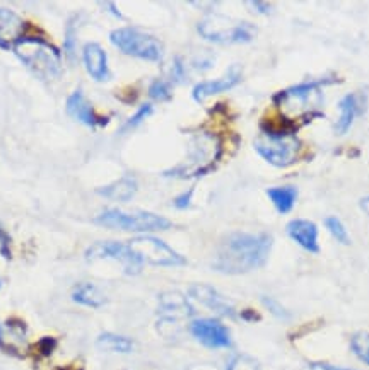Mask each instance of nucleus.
I'll return each mask as SVG.
<instances>
[{"mask_svg": "<svg viewBox=\"0 0 369 370\" xmlns=\"http://www.w3.org/2000/svg\"><path fill=\"white\" fill-rule=\"evenodd\" d=\"M359 207H360V210H363L364 213H366V215H369V195L364 196V198H360Z\"/></svg>", "mask_w": 369, "mask_h": 370, "instance_id": "36", "label": "nucleus"}, {"mask_svg": "<svg viewBox=\"0 0 369 370\" xmlns=\"http://www.w3.org/2000/svg\"><path fill=\"white\" fill-rule=\"evenodd\" d=\"M14 53L41 81H52L60 75V52L41 38H23L14 46Z\"/></svg>", "mask_w": 369, "mask_h": 370, "instance_id": "5", "label": "nucleus"}, {"mask_svg": "<svg viewBox=\"0 0 369 370\" xmlns=\"http://www.w3.org/2000/svg\"><path fill=\"white\" fill-rule=\"evenodd\" d=\"M149 96L154 101H170L171 96H173V91H171L170 82L163 81V79H156L149 87Z\"/></svg>", "mask_w": 369, "mask_h": 370, "instance_id": "27", "label": "nucleus"}, {"mask_svg": "<svg viewBox=\"0 0 369 370\" xmlns=\"http://www.w3.org/2000/svg\"><path fill=\"white\" fill-rule=\"evenodd\" d=\"M351 348L359 360H363L364 364L369 365V333L360 331V333H356L352 336Z\"/></svg>", "mask_w": 369, "mask_h": 370, "instance_id": "25", "label": "nucleus"}, {"mask_svg": "<svg viewBox=\"0 0 369 370\" xmlns=\"http://www.w3.org/2000/svg\"><path fill=\"white\" fill-rule=\"evenodd\" d=\"M110 41L121 53L145 62H159L163 58V43L156 36L137 28H119L111 31Z\"/></svg>", "mask_w": 369, "mask_h": 370, "instance_id": "8", "label": "nucleus"}, {"mask_svg": "<svg viewBox=\"0 0 369 370\" xmlns=\"http://www.w3.org/2000/svg\"><path fill=\"white\" fill-rule=\"evenodd\" d=\"M137 190V181L130 178V176H123V178L113 181V183L106 184V186L98 188L96 193L113 201H128L136 196Z\"/></svg>", "mask_w": 369, "mask_h": 370, "instance_id": "20", "label": "nucleus"}, {"mask_svg": "<svg viewBox=\"0 0 369 370\" xmlns=\"http://www.w3.org/2000/svg\"><path fill=\"white\" fill-rule=\"evenodd\" d=\"M251 7H255V12H258V14H272L274 12V6L268 2H258V0H251L248 2Z\"/></svg>", "mask_w": 369, "mask_h": 370, "instance_id": "34", "label": "nucleus"}, {"mask_svg": "<svg viewBox=\"0 0 369 370\" xmlns=\"http://www.w3.org/2000/svg\"><path fill=\"white\" fill-rule=\"evenodd\" d=\"M262 133L255 138L253 147L263 161L274 167H289L297 162L303 144L294 130L287 127H274L270 123L260 125Z\"/></svg>", "mask_w": 369, "mask_h": 370, "instance_id": "3", "label": "nucleus"}, {"mask_svg": "<svg viewBox=\"0 0 369 370\" xmlns=\"http://www.w3.org/2000/svg\"><path fill=\"white\" fill-rule=\"evenodd\" d=\"M309 369H312V370H354V369H347V367H337V365L323 364V361H316V364H309Z\"/></svg>", "mask_w": 369, "mask_h": 370, "instance_id": "35", "label": "nucleus"}, {"mask_svg": "<svg viewBox=\"0 0 369 370\" xmlns=\"http://www.w3.org/2000/svg\"><path fill=\"white\" fill-rule=\"evenodd\" d=\"M197 31L204 40L219 45L248 43L257 35V29L251 24L245 23V21H234L221 14H211L200 21Z\"/></svg>", "mask_w": 369, "mask_h": 370, "instance_id": "7", "label": "nucleus"}, {"mask_svg": "<svg viewBox=\"0 0 369 370\" xmlns=\"http://www.w3.org/2000/svg\"><path fill=\"white\" fill-rule=\"evenodd\" d=\"M222 155V145L219 138L209 132L197 133L188 149L187 157L182 164L175 166L173 169L165 171L167 178H199V176L209 174L217 167Z\"/></svg>", "mask_w": 369, "mask_h": 370, "instance_id": "4", "label": "nucleus"}, {"mask_svg": "<svg viewBox=\"0 0 369 370\" xmlns=\"http://www.w3.org/2000/svg\"><path fill=\"white\" fill-rule=\"evenodd\" d=\"M190 331L197 342L207 348H229L233 344L229 330L217 319H195Z\"/></svg>", "mask_w": 369, "mask_h": 370, "instance_id": "11", "label": "nucleus"}, {"mask_svg": "<svg viewBox=\"0 0 369 370\" xmlns=\"http://www.w3.org/2000/svg\"><path fill=\"white\" fill-rule=\"evenodd\" d=\"M272 235L265 232H233L226 235L214 254L212 268L224 275H243L263 267L272 250Z\"/></svg>", "mask_w": 369, "mask_h": 370, "instance_id": "1", "label": "nucleus"}, {"mask_svg": "<svg viewBox=\"0 0 369 370\" xmlns=\"http://www.w3.org/2000/svg\"><path fill=\"white\" fill-rule=\"evenodd\" d=\"M190 297L207 307V309L219 314V316H226V318L236 316V309H234V305L231 304L222 293H219L216 288L211 287V285H204V284L192 285Z\"/></svg>", "mask_w": 369, "mask_h": 370, "instance_id": "13", "label": "nucleus"}, {"mask_svg": "<svg viewBox=\"0 0 369 370\" xmlns=\"http://www.w3.org/2000/svg\"><path fill=\"white\" fill-rule=\"evenodd\" d=\"M0 287H2V279H0Z\"/></svg>", "mask_w": 369, "mask_h": 370, "instance_id": "38", "label": "nucleus"}, {"mask_svg": "<svg viewBox=\"0 0 369 370\" xmlns=\"http://www.w3.org/2000/svg\"><path fill=\"white\" fill-rule=\"evenodd\" d=\"M360 111L363 109H360V99L358 94L351 92V94L343 96L341 103H338V118L334 125L335 133L337 135H346L352 128V125H354L356 118H358Z\"/></svg>", "mask_w": 369, "mask_h": 370, "instance_id": "19", "label": "nucleus"}, {"mask_svg": "<svg viewBox=\"0 0 369 370\" xmlns=\"http://www.w3.org/2000/svg\"><path fill=\"white\" fill-rule=\"evenodd\" d=\"M262 302H263V305H265L267 309H268V313L274 314L275 318H279V319H289V318H291V314H289V310L286 309V307L280 304L279 301H275V298L262 297Z\"/></svg>", "mask_w": 369, "mask_h": 370, "instance_id": "30", "label": "nucleus"}, {"mask_svg": "<svg viewBox=\"0 0 369 370\" xmlns=\"http://www.w3.org/2000/svg\"><path fill=\"white\" fill-rule=\"evenodd\" d=\"M194 193H195V188H190V190H187L182 195H178L176 198L173 200V205L175 208L178 210H187L192 207V200H194Z\"/></svg>", "mask_w": 369, "mask_h": 370, "instance_id": "31", "label": "nucleus"}, {"mask_svg": "<svg viewBox=\"0 0 369 370\" xmlns=\"http://www.w3.org/2000/svg\"><path fill=\"white\" fill-rule=\"evenodd\" d=\"M228 370H262L260 364L250 355H236L228 364Z\"/></svg>", "mask_w": 369, "mask_h": 370, "instance_id": "28", "label": "nucleus"}, {"mask_svg": "<svg viewBox=\"0 0 369 370\" xmlns=\"http://www.w3.org/2000/svg\"><path fill=\"white\" fill-rule=\"evenodd\" d=\"M171 77H173L175 82H184V77H187V72H184V64L182 58L176 57L173 62V69H171Z\"/></svg>", "mask_w": 369, "mask_h": 370, "instance_id": "33", "label": "nucleus"}, {"mask_svg": "<svg viewBox=\"0 0 369 370\" xmlns=\"http://www.w3.org/2000/svg\"><path fill=\"white\" fill-rule=\"evenodd\" d=\"M268 200L277 208L280 215L292 212L297 200V188L291 186V184H284V186H274L267 190Z\"/></svg>", "mask_w": 369, "mask_h": 370, "instance_id": "21", "label": "nucleus"}, {"mask_svg": "<svg viewBox=\"0 0 369 370\" xmlns=\"http://www.w3.org/2000/svg\"><path fill=\"white\" fill-rule=\"evenodd\" d=\"M82 60L87 74L94 81L104 82L110 79V69H108V55L101 45L87 43L82 50Z\"/></svg>", "mask_w": 369, "mask_h": 370, "instance_id": "18", "label": "nucleus"}, {"mask_svg": "<svg viewBox=\"0 0 369 370\" xmlns=\"http://www.w3.org/2000/svg\"><path fill=\"white\" fill-rule=\"evenodd\" d=\"M130 250L136 253L142 264L149 263L154 267H183L187 259L182 254L176 253L173 247L167 246L161 239L153 235H141L128 242Z\"/></svg>", "mask_w": 369, "mask_h": 370, "instance_id": "9", "label": "nucleus"}, {"mask_svg": "<svg viewBox=\"0 0 369 370\" xmlns=\"http://www.w3.org/2000/svg\"><path fill=\"white\" fill-rule=\"evenodd\" d=\"M65 111L70 118H74L79 123L86 125L89 128H96L99 125L108 123V120H101L96 115L94 108L91 106L89 101L86 99V96L82 94L81 89H75L72 94L69 96L65 101Z\"/></svg>", "mask_w": 369, "mask_h": 370, "instance_id": "14", "label": "nucleus"}, {"mask_svg": "<svg viewBox=\"0 0 369 370\" xmlns=\"http://www.w3.org/2000/svg\"><path fill=\"white\" fill-rule=\"evenodd\" d=\"M325 227L329 229V232L334 235L335 241L341 244H351V235L347 232V227L343 225V222L337 217H326L325 218Z\"/></svg>", "mask_w": 369, "mask_h": 370, "instance_id": "26", "label": "nucleus"}, {"mask_svg": "<svg viewBox=\"0 0 369 370\" xmlns=\"http://www.w3.org/2000/svg\"><path fill=\"white\" fill-rule=\"evenodd\" d=\"M159 313L163 321L176 323L178 319L194 316V307L180 292H165L159 296Z\"/></svg>", "mask_w": 369, "mask_h": 370, "instance_id": "17", "label": "nucleus"}, {"mask_svg": "<svg viewBox=\"0 0 369 370\" xmlns=\"http://www.w3.org/2000/svg\"><path fill=\"white\" fill-rule=\"evenodd\" d=\"M0 254H2L4 259H11V235L6 232L2 225H0Z\"/></svg>", "mask_w": 369, "mask_h": 370, "instance_id": "32", "label": "nucleus"}, {"mask_svg": "<svg viewBox=\"0 0 369 370\" xmlns=\"http://www.w3.org/2000/svg\"><path fill=\"white\" fill-rule=\"evenodd\" d=\"M329 82L332 81L330 79H320V81L296 84V86L277 92L274 96V103L279 108L280 118L287 121H309L314 116H320L318 109L323 103L321 86Z\"/></svg>", "mask_w": 369, "mask_h": 370, "instance_id": "2", "label": "nucleus"}, {"mask_svg": "<svg viewBox=\"0 0 369 370\" xmlns=\"http://www.w3.org/2000/svg\"><path fill=\"white\" fill-rule=\"evenodd\" d=\"M153 113H154L153 104H142V106L137 109L136 115H132L128 118L127 123H125L123 128H121V132H127V130H132V128L138 127V125H141L142 121L145 120V118H149L150 115H153Z\"/></svg>", "mask_w": 369, "mask_h": 370, "instance_id": "29", "label": "nucleus"}, {"mask_svg": "<svg viewBox=\"0 0 369 370\" xmlns=\"http://www.w3.org/2000/svg\"><path fill=\"white\" fill-rule=\"evenodd\" d=\"M94 224L108 227V229L125 230V232H156V230H167L171 220L153 212H121L116 208L103 210L98 217H94Z\"/></svg>", "mask_w": 369, "mask_h": 370, "instance_id": "6", "label": "nucleus"}, {"mask_svg": "<svg viewBox=\"0 0 369 370\" xmlns=\"http://www.w3.org/2000/svg\"><path fill=\"white\" fill-rule=\"evenodd\" d=\"M289 237L294 241L297 246L303 247L308 253H320V242H318V227L312 220L306 218H294L286 227Z\"/></svg>", "mask_w": 369, "mask_h": 370, "instance_id": "15", "label": "nucleus"}, {"mask_svg": "<svg viewBox=\"0 0 369 370\" xmlns=\"http://www.w3.org/2000/svg\"><path fill=\"white\" fill-rule=\"evenodd\" d=\"M72 301L81 305L92 307V309H98V307L106 304V297H104V293L92 284L75 285L72 290Z\"/></svg>", "mask_w": 369, "mask_h": 370, "instance_id": "22", "label": "nucleus"}, {"mask_svg": "<svg viewBox=\"0 0 369 370\" xmlns=\"http://www.w3.org/2000/svg\"><path fill=\"white\" fill-rule=\"evenodd\" d=\"M77 33H79V16H70L65 24V55L69 58L75 57V48H77Z\"/></svg>", "mask_w": 369, "mask_h": 370, "instance_id": "24", "label": "nucleus"}, {"mask_svg": "<svg viewBox=\"0 0 369 370\" xmlns=\"http://www.w3.org/2000/svg\"><path fill=\"white\" fill-rule=\"evenodd\" d=\"M26 23L14 11L0 7V50H14L24 38Z\"/></svg>", "mask_w": 369, "mask_h": 370, "instance_id": "16", "label": "nucleus"}, {"mask_svg": "<svg viewBox=\"0 0 369 370\" xmlns=\"http://www.w3.org/2000/svg\"><path fill=\"white\" fill-rule=\"evenodd\" d=\"M98 348L103 352H113V353H130L133 350V342L127 336H120L115 333H103L98 336Z\"/></svg>", "mask_w": 369, "mask_h": 370, "instance_id": "23", "label": "nucleus"}, {"mask_svg": "<svg viewBox=\"0 0 369 370\" xmlns=\"http://www.w3.org/2000/svg\"><path fill=\"white\" fill-rule=\"evenodd\" d=\"M86 258L89 262H98V259H113L119 262L127 275H137L142 271L141 259L137 258L136 253L130 250L128 242H116V241H99L87 247Z\"/></svg>", "mask_w": 369, "mask_h": 370, "instance_id": "10", "label": "nucleus"}, {"mask_svg": "<svg viewBox=\"0 0 369 370\" xmlns=\"http://www.w3.org/2000/svg\"><path fill=\"white\" fill-rule=\"evenodd\" d=\"M104 6H106V7H110V9H108V11H110V12H113V14H115V16H116V18H119V19H121V14H120V12H119V11H116V9H115V4H111V2H106V4H104Z\"/></svg>", "mask_w": 369, "mask_h": 370, "instance_id": "37", "label": "nucleus"}, {"mask_svg": "<svg viewBox=\"0 0 369 370\" xmlns=\"http://www.w3.org/2000/svg\"><path fill=\"white\" fill-rule=\"evenodd\" d=\"M243 72L240 65H231L228 70H226L224 75L221 77L214 79V81H204L199 82L192 91V98H194L197 103H204L205 99H209L211 96L219 94V92H226L233 87H236L238 84L241 82Z\"/></svg>", "mask_w": 369, "mask_h": 370, "instance_id": "12", "label": "nucleus"}]
</instances>
